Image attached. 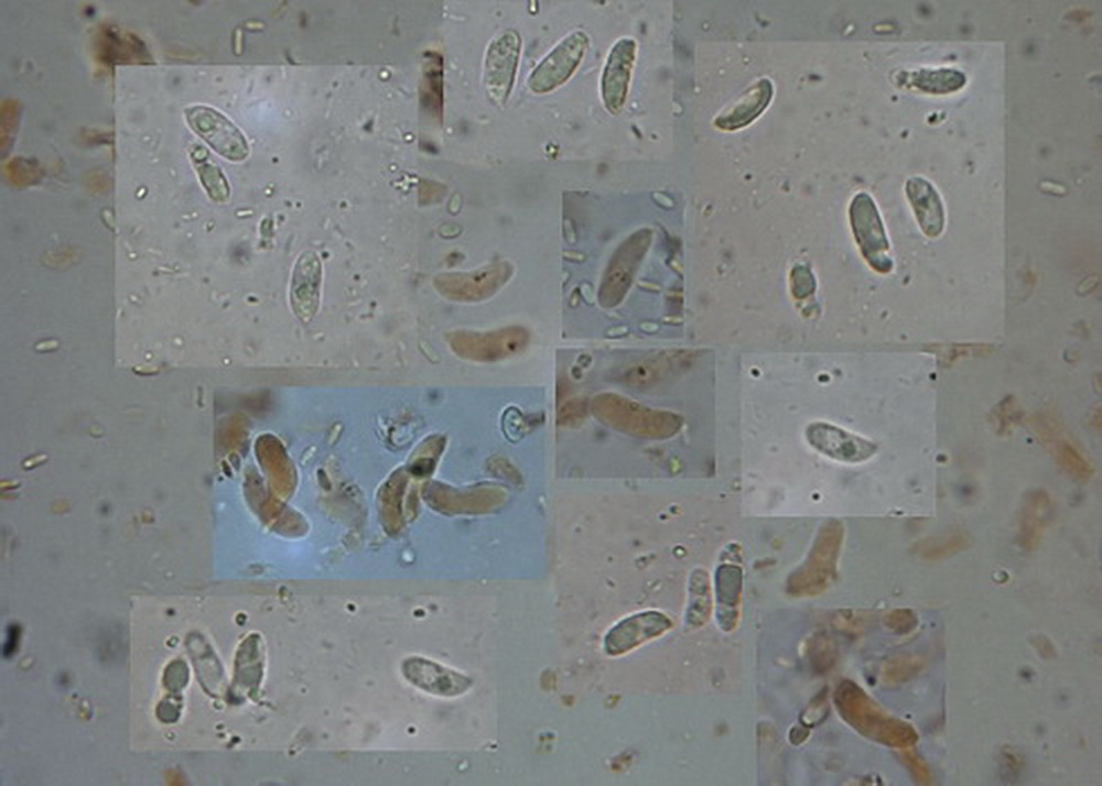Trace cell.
Here are the masks:
<instances>
[{
  "label": "cell",
  "instance_id": "obj_8",
  "mask_svg": "<svg viewBox=\"0 0 1102 786\" xmlns=\"http://www.w3.org/2000/svg\"><path fill=\"white\" fill-rule=\"evenodd\" d=\"M636 43L633 39H620L611 50L602 77V95L605 107L612 113L624 106L633 65Z\"/></svg>",
  "mask_w": 1102,
  "mask_h": 786
},
{
  "label": "cell",
  "instance_id": "obj_7",
  "mask_svg": "<svg viewBox=\"0 0 1102 786\" xmlns=\"http://www.w3.org/2000/svg\"><path fill=\"white\" fill-rule=\"evenodd\" d=\"M402 672L415 687L441 697L460 696L472 686L467 676L423 657L404 661Z\"/></svg>",
  "mask_w": 1102,
  "mask_h": 786
},
{
  "label": "cell",
  "instance_id": "obj_20",
  "mask_svg": "<svg viewBox=\"0 0 1102 786\" xmlns=\"http://www.w3.org/2000/svg\"><path fill=\"white\" fill-rule=\"evenodd\" d=\"M903 762L917 784L930 785L932 783L930 768L914 751H905Z\"/></svg>",
  "mask_w": 1102,
  "mask_h": 786
},
{
  "label": "cell",
  "instance_id": "obj_6",
  "mask_svg": "<svg viewBox=\"0 0 1102 786\" xmlns=\"http://www.w3.org/2000/svg\"><path fill=\"white\" fill-rule=\"evenodd\" d=\"M806 437L808 443L824 456L847 463L865 461L877 450L876 444L822 422L809 425Z\"/></svg>",
  "mask_w": 1102,
  "mask_h": 786
},
{
  "label": "cell",
  "instance_id": "obj_21",
  "mask_svg": "<svg viewBox=\"0 0 1102 786\" xmlns=\"http://www.w3.org/2000/svg\"><path fill=\"white\" fill-rule=\"evenodd\" d=\"M19 633L20 630L17 625H10L8 627V638L3 644V655L9 656L13 653L19 638Z\"/></svg>",
  "mask_w": 1102,
  "mask_h": 786
},
{
  "label": "cell",
  "instance_id": "obj_22",
  "mask_svg": "<svg viewBox=\"0 0 1102 786\" xmlns=\"http://www.w3.org/2000/svg\"><path fill=\"white\" fill-rule=\"evenodd\" d=\"M1035 647L1040 655L1046 658H1050L1055 655V647L1046 637H1036Z\"/></svg>",
  "mask_w": 1102,
  "mask_h": 786
},
{
  "label": "cell",
  "instance_id": "obj_4",
  "mask_svg": "<svg viewBox=\"0 0 1102 786\" xmlns=\"http://www.w3.org/2000/svg\"><path fill=\"white\" fill-rule=\"evenodd\" d=\"M587 47V36L577 31L558 44L531 73L528 85L545 94L565 83L577 68Z\"/></svg>",
  "mask_w": 1102,
  "mask_h": 786
},
{
  "label": "cell",
  "instance_id": "obj_14",
  "mask_svg": "<svg viewBox=\"0 0 1102 786\" xmlns=\"http://www.w3.org/2000/svg\"><path fill=\"white\" fill-rule=\"evenodd\" d=\"M966 83L965 74L954 68H921L914 72H903L898 75V84L907 88H917L932 95H946L960 90Z\"/></svg>",
  "mask_w": 1102,
  "mask_h": 786
},
{
  "label": "cell",
  "instance_id": "obj_5",
  "mask_svg": "<svg viewBox=\"0 0 1102 786\" xmlns=\"http://www.w3.org/2000/svg\"><path fill=\"white\" fill-rule=\"evenodd\" d=\"M520 52V37L507 30L489 45L485 61V86L490 99L504 103L514 85Z\"/></svg>",
  "mask_w": 1102,
  "mask_h": 786
},
{
  "label": "cell",
  "instance_id": "obj_1",
  "mask_svg": "<svg viewBox=\"0 0 1102 786\" xmlns=\"http://www.w3.org/2000/svg\"><path fill=\"white\" fill-rule=\"evenodd\" d=\"M849 692V713L862 733L892 747L916 744L918 734L911 724L884 712L861 689L852 687Z\"/></svg>",
  "mask_w": 1102,
  "mask_h": 786
},
{
  "label": "cell",
  "instance_id": "obj_9",
  "mask_svg": "<svg viewBox=\"0 0 1102 786\" xmlns=\"http://www.w3.org/2000/svg\"><path fill=\"white\" fill-rule=\"evenodd\" d=\"M668 620L660 613L644 612L618 622L605 636L604 648L616 656L658 635L667 629Z\"/></svg>",
  "mask_w": 1102,
  "mask_h": 786
},
{
  "label": "cell",
  "instance_id": "obj_15",
  "mask_svg": "<svg viewBox=\"0 0 1102 786\" xmlns=\"http://www.w3.org/2000/svg\"><path fill=\"white\" fill-rule=\"evenodd\" d=\"M1052 450L1058 465L1077 480L1085 481L1093 474V468L1080 450L1067 440H1058Z\"/></svg>",
  "mask_w": 1102,
  "mask_h": 786
},
{
  "label": "cell",
  "instance_id": "obj_2",
  "mask_svg": "<svg viewBox=\"0 0 1102 786\" xmlns=\"http://www.w3.org/2000/svg\"><path fill=\"white\" fill-rule=\"evenodd\" d=\"M850 221L867 263L879 273H888L894 263L889 255V242L879 211L873 198L866 193H858L850 206Z\"/></svg>",
  "mask_w": 1102,
  "mask_h": 786
},
{
  "label": "cell",
  "instance_id": "obj_17",
  "mask_svg": "<svg viewBox=\"0 0 1102 786\" xmlns=\"http://www.w3.org/2000/svg\"><path fill=\"white\" fill-rule=\"evenodd\" d=\"M923 667V661L921 657L904 654L896 656L888 661L883 670V677L886 683L892 685H898L908 681L915 677Z\"/></svg>",
  "mask_w": 1102,
  "mask_h": 786
},
{
  "label": "cell",
  "instance_id": "obj_16",
  "mask_svg": "<svg viewBox=\"0 0 1102 786\" xmlns=\"http://www.w3.org/2000/svg\"><path fill=\"white\" fill-rule=\"evenodd\" d=\"M970 537L960 532L939 538H929L918 546L920 556L926 560H940L968 548Z\"/></svg>",
  "mask_w": 1102,
  "mask_h": 786
},
{
  "label": "cell",
  "instance_id": "obj_11",
  "mask_svg": "<svg viewBox=\"0 0 1102 786\" xmlns=\"http://www.w3.org/2000/svg\"><path fill=\"white\" fill-rule=\"evenodd\" d=\"M321 284V266L318 259L312 252L303 254L298 261L291 284V304L294 313L303 321L315 314Z\"/></svg>",
  "mask_w": 1102,
  "mask_h": 786
},
{
  "label": "cell",
  "instance_id": "obj_18",
  "mask_svg": "<svg viewBox=\"0 0 1102 786\" xmlns=\"http://www.w3.org/2000/svg\"><path fill=\"white\" fill-rule=\"evenodd\" d=\"M208 155L205 149L198 148L192 153V160L206 188L215 192L216 197H224L227 193L226 179Z\"/></svg>",
  "mask_w": 1102,
  "mask_h": 786
},
{
  "label": "cell",
  "instance_id": "obj_3",
  "mask_svg": "<svg viewBox=\"0 0 1102 786\" xmlns=\"http://www.w3.org/2000/svg\"><path fill=\"white\" fill-rule=\"evenodd\" d=\"M185 113L193 131L218 154L231 161H241L248 155L242 133L220 112L209 107L195 106L187 108Z\"/></svg>",
  "mask_w": 1102,
  "mask_h": 786
},
{
  "label": "cell",
  "instance_id": "obj_12",
  "mask_svg": "<svg viewBox=\"0 0 1102 786\" xmlns=\"http://www.w3.org/2000/svg\"><path fill=\"white\" fill-rule=\"evenodd\" d=\"M773 98V84L761 78L752 85L737 101L716 117L714 124L721 130H737L753 122L768 107Z\"/></svg>",
  "mask_w": 1102,
  "mask_h": 786
},
{
  "label": "cell",
  "instance_id": "obj_13",
  "mask_svg": "<svg viewBox=\"0 0 1102 786\" xmlns=\"http://www.w3.org/2000/svg\"><path fill=\"white\" fill-rule=\"evenodd\" d=\"M1051 515V500L1044 490H1033L1024 499L1019 520V544L1033 550L1040 543Z\"/></svg>",
  "mask_w": 1102,
  "mask_h": 786
},
{
  "label": "cell",
  "instance_id": "obj_19",
  "mask_svg": "<svg viewBox=\"0 0 1102 786\" xmlns=\"http://www.w3.org/2000/svg\"><path fill=\"white\" fill-rule=\"evenodd\" d=\"M885 624L897 634L906 635L918 625V618L910 609H896L885 616Z\"/></svg>",
  "mask_w": 1102,
  "mask_h": 786
},
{
  "label": "cell",
  "instance_id": "obj_10",
  "mask_svg": "<svg viewBox=\"0 0 1102 786\" xmlns=\"http://www.w3.org/2000/svg\"><path fill=\"white\" fill-rule=\"evenodd\" d=\"M906 195L921 231L936 238L943 231L946 215L940 195L926 178L915 176L906 182Z\"/></svg>",
  "mask_w": 1102,
  "mask_h": 786
}]
</instances>
